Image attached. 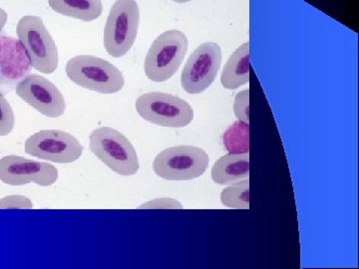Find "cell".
Here are the masks:
<instances>
[{
    "mask_svg": "<svg viewBox=\"0 0 359 269\" xmlns=\"http://www.w3.org/2000/svg\"><path fill=\"white\" fill-rule=\"evenodd\" d=\"M25 149L26 154L59 164L75 162L83 153L74 136L59 130H43L32 134L26 140Z\"/></svg>",
    "mask_w": 359,
    "mask_h": 269,
    "instance_id": "9c48e42d",
    "label": "cell"
},
{
    "mask_svg": "<svg viewBox=\"0 0 359 269\" xmlns=\"http://www.w3.org/2000/svg\"><path fill=\"white\" fill-rule=\"evenodd\" d=\"M222 64V49L214 42L200 45L182 72V87L189 94L205 91L216 79Z\"/></svg>",
    "mask_w": 359,
    "mask_h": 269,
    "instance_id": "ba28073f",
    "label": "cell"
},
{
    "mask_svg": "<svg viewBox=\"0 0 359 269\" xmlns=\"http://www.w3.org/2000/svg\"><path fill=\"white\" fill-rule=\"evenodd\" d=\"M233 111L238 120L250 123V91L249 89L237 94L233 103Z\"/></svg>",
    "mask_w": 359,
    "mask_h": 269,
    "instance_id": "d6986e66",
    "label": "cell"
},
{
    "mask_svg": "<svg viewBox=\"0 0 359 269\" xmlns=\"http://www.w3.org/2000/svg\"><path fill=\"white\" fill-rule=\"evenodd\" d=\"M16 94L40 114L58 118L65 114V97L57 87L43 76L29 74L16 86Z\"/></svg>",
    "mask_w": 359,
    "mask_h": 269,
    "instance_id": "30bf717a",
    "label": "cell"
},
{
    "mask_svg": "<svg viewBox=\"0 0 359 269\" xmlns=\"http://www.w3.org/2000/svg\"><path fill=\"white\" fill-rule=\"evenodd\" d=\"M52 11L67 18L90 22L100 18L103 11L101 0H48Z\"/></svg>",
    "mask_w": 359,
    "mask_h": 269,
    "instance_id": "9a60e30c",
    "label": "cell"
},
{
    "mask_svg": "<svg viewBox=\"0 0 359 269\" xmlns=\"http://www.w3.org/2000/svg\"><path fill=\"white\" fill-rule=\"evenodd\" d=\"M249 154H228L219 158L212 169V179L219 186H229L249 179Z\"/></svg>",
    "mask_w": 359,
    "mask_h": 269,
    "instance_id": "4fadbf2b",
    "label": "cell"
},
{
    "mask_svg": "<svg viewBox=\"0 0 359 269\" xmlns=\"http://www.w3.org/2000/svg\"><path fill=\"white\" fill-rule=\"evenodd\" d=\"M136 110L146 121L167 128H183L192 123L193 108L180 97L151 92L139 97Z\"/></svg>",
    "mask_w": 359,
    "mask_h": 269,
    "instance_id": "52a82bcc",
    "label": "cell"
},
{
    "mask_svg": "<svg viewBox=\"0 0 359 269\" xmlns=\"http://www.w3.org/2000/svg\"><path fill=\"white\" fill-rule=\"evenodd\" d=\"M32 67L20 40L0 34V92L15 89L29 75Z\"/></svg>",
    "mask_w": 359,
    "mask_h": 269,
    "instance_id": "7c38bea8",
    "label": "cell"
},
{
    "mask_svg": "<svg viewBox=\"0 0 359 269\" xmlns=\"http://www.w3.org/2000/svg\"><path fill=\"white\" fill-rule=\"evenodd\" d=\"M7 20H8V15H7L6 11L0 8V32L6 26Z\"/></svg>",
    "mask_w": 359,
    "mask_h": 269,
    "instance_id": "7402d4cb",
    "label": "cell"
},
{
    "mask_svg": "<svg viewBox=\"0 0 359 269\" xmlns=\"http://www.w3.org/2000/svg\"><path fill=\"white\" fill-rule=\"evenodd\" d=\"M173 1L177 2V4H186V2L191 1V0H173Z\"/></svg>",
    "mask_w": 359,
    "mask_h": 269,
    "instance_id": "603a6c76",
    "label": "cell"
},
{
    "mask_svg": "<svg viewBox=\"0 0 359 269\" xmlns=\"http://www.w3.org/2000/svg\"><path fill=\"white\" fill-rule=\"evenodd\" d=\"M188 39L180 30L162 33L151 45L144 64L146 76L165 82L174 76L188 51Z\"/></svg>",
    "mask_w": 359,
    "mask_h": 269,
    "instance_id": "5b68a950",
    "label": "cell"
},
{
    "mask_svg": "<svg viewBox=\"0 0 359 269\" xmlns=\"http://www.w3.org/2000/svg\"><path fill=\"white\" fill-rule=\"evenodd\" d=\"M58 171L48 163L35 162L18 156H7L0 160V181L9 186L35 183L41 186L53 185Z\"/></svg>",
    "mask_w": 359,
    "mask_h": 269,
    "instance_id": "8fae6325",
    "label": "cell"
},
{
    "mask_svg": "<svg viewBox=\"0 0 359 269\" xmlns=\"http://www.w3.org/2000/svg\"><path fill=\"white\" fill-rule=\"evenodd\" d=\"M222 204L231 209H250V181H236L221 193Z\"/></svg>",
    "mask_w": 359,
    "mask_h": 269,
    "instance_id": "e0dca14e",
    "label": "cell"
},
{
    "mask_svg": "<svg viewBox=\"0 0 359 269\" xmlns=\"http://www.w3.org/2000/svg\"><path fill=\"white\" fill-rule=\"evenodd\" d=\"M183 205L173 199H157L140 205L139 209H182Z\"/></svg>",
    "mask_w": 359,
    "mask_h": 269,
    "instance_id": "44dd1931",
    "label": "cell"
},
{
    "mask_svg": "<svg viewBox=\"0 0 359 269\" xmlns=\"http://www.w3.org/2000/svg\"><path fill=\"white\" fill-rule=\"evenodd\" d=\"M92 153L120 176H133L139 171L138 157L131 142L117 130L101 127L89 136Z\"/></svg>",
    "mask_w": 359,
    "mask_h": 269,
    "instance_id": "6da1fadb",
    "label": "cell"
},
{
    "mask_svg": "<svg viewBox=\"0 0 359 269\" xmlns=\"http://www.w3.org/2000/svg\"><path fill=\"white\" fill-rule=\"evenodd\" d=\"M209 166V156L193 146L168 148L155 158L153 169L167 181H190L203 176Z\"/></svg>",
    "mask_w": 359,
    "mask_h": 269,
    "instance_id": "8992f818",
    "label": "cell"
},
{
    "mask_svg": "<svg viewBox=\"0 0 359 269\" xmlns=\"http://www.w3.org/2000/svg\"><path fill=\"white\" fill-rule=\"evenodd\" d=\"M16 33L32 67L44 74L55 72L59 62L58 49L42 18L23 16L16 26Z\"/></svg>",
    "mask_w": 359,
    "mask_h": 269,
    "instance_id": "3957f363",
    "label": "cell"
},
{
    "mask_svg": "<svg viewBox=\"0 0 359 269\" xmlns=\"http://www.w3.org/2000/svg\"><path fill=\"white\" fill-rule=\"evenodd\" d=\"M66 74L73 83L101 94L121 91L125 78L121 71L102 58L78 55L66 65Z\"/></svg>",
    "mask_w": 359,
    "mask_h": 269,
    "instance_id": "7a4b0ae2",
    "label": "cell"
},
{
    "mask_svg": "<svg viewBox=\"0 0 359 269\" xmlns=\"http://www.w3.org/2000/svg\"><path fill=\"white\" fill-rule=\"evenodd\" d=\"M15 124V116L11 104L0 92V137L11 134Z\"/></svg>",
    "mask_w": 359,
    "mask_h": 269,
    "instance_id": "ac0fdd59",
    "label": "cell"
},
{
    "mask_svg": "<svg viewBox=\"0 0 359 269\" xmlns=\"http://www.w3.org/2000/svg\"><path fill=\"white\" fill-rule=\"evenodd\" d=\"M32 200L25 195H8L0 200L1 209H32Z\"/></svg>",
    "mask_w": 359,
    "mask_h": 269,
    "instance_id": "ffe728a7",
    "label": "cell"
},
{
    "mask_svg": "<svg viewBox=\"0 0 359 269\" xmlns=\"http://www.w3.org/2000/svg\"><path fill=\"white\" fill-rule=\"evenodd\" d=\"M140 9L136 0H117L110 9L104 29L103 43L112 57L126 55L138 33Z\"/></svg>",
    "mask_w": 359,
    "mask_h": 269,
    "instance_id": "277c9868",
    "label": "cell"
},
{
    "mask_svg": "<svg viewBox=\"0 0 359 269\" xmlns=\"http://www.w3.org/2000/svg\"><path fill=\"white\" fill-rule=\"evenodd\" d=\"M250 81V43L243 44L231 54L222 72L224 88L235 90Z\"/></svg>",
    "mask_w": 359,
    "mask_h": 269,
    "instance_id": "5bb4252c",
    "label": "cell"
},
{
    "mask_svg": "<svg viewBox=\"0 0 359 269\" xmlns=\"http://www.w3.org/2000/svg\"><path fill=\"white\" fill-rule=\"evenodd\" d=\"M224 147L231 154H249L250 125L238 121L224 132L223 134Z\"/></svg>",
    "mask_w": 359,
    "mask_h": 269,
    "instance_id": "2e32d148",
    "label": "cell"
}]
</instances>
